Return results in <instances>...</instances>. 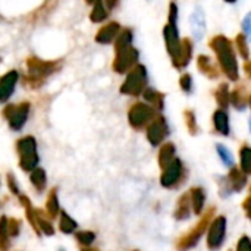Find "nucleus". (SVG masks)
<instances>
[{
	"label": "nucleus",
	"mask_w": 251,
	"mask_h": 251,
	"mask_svg": "<svg viewBox=\"0 0 251 251\" xmlns=\"http://www.w3.org/2000/svg\"><path fill=\"white\" fill-rule=\"evenodd\" d=\"M215 218V207H210L203 216L201 219L197 222V225L190 229L185 235H182L178 241H176V250L178 251H190L191 249H194L199 241L201 240V237L204 235V232L209 229L210 222Z\"/></svg>",
	"instance_id": "obj_1"
},
{
	"label": "nucleus",
	"mask_w": 251,
	"mask_h": 251,
	"mask_svg": "<svg viewBox=\"0 0 251 251\" xmlns=\"http://www.w3.org/2000/svg\"><path fill=\"white\" fill-rule=\"evenodd\" d=\"M187 179V169L184 166V162L178 157L174 159V162L166 166L160 175V184L165 188H178L182 185Z\"/></svg>",
	"instance_id": "obj_2"
},
{
	"label": "nucleus",
	"mask_w": 251,
	"mask_h": 251,
	"mask_svg": "<svg viewBox=\"0 0 251 251\" xmlns=\"http://www.w3.org/2000/svg\"><path fill=\"white\" fill-rule=\"evenodd\" d=\"M226 218L225 216H216L209 225V232H207V249L210 251H218L222 249L226 237Z\"/></svg>",
	"instance_id": "obj_3"
},
{
	"label": "nucleus",
	"mask_w": 251,
	"mask_h": 251,
	"mask_svg": "<svg viewBox=\"0 0 251 251\" xmlns=\"http://www.w3.org/2000/svg\"><path fill=\"white\" fill-rule=\"evenodd\" d=\"M247 185V175L240 168H231L228 175L221 181V193L222 194H231V193H240Z\"/></svg>",
	"instance_id": "obj_4"
},
{
	"label": "nucleus",
	"mask_w": 251,
	"mask_h": 251,
	"mask_svg": "<svg viewBox=\"0 0 251 251\" xmlns=\"http://www.w3.org/2000/svg\"><path fill=\"white\" fill-rule=\"evenodd\" d=\"M28 113H29V103H21L18 106H7L4 109V116L9 121V126L15 131L21 129L26 119H28Z\"/></svg>",
	"instance_id": "obj_5"
},
{
	"label": "nucleus",
	"mask_w": 251,
	"mask_h": 251,
	"mask_svg": "<svg viewBox=\"0 0 251 251\" xmlns=\"http://www.w3.org/2000/svg\"><path fill=\"white\" fill-rule=\"evenodd\" d=\"M168 134H169V129H168V125H166V122H165L163 118L156 119L147 128V140L154 147L160 146L163 143V140L168 137Z\"/></svg>",
	"instance_id": "obj_6"
},
{
	"label": "nucleus",
	"mask_w": 251,
	"mask_h": 251,
	"mask_svg": "<svg viewBox=\"0 0 251 251\" xmlns=\"http://www.w3.org/2000/svg\"><path fill=\"white\" fill-rule=\"evenodd\" d=\"M151 116H153V112L150 107H147L144 104H135L129 112V122L134 128L140 129L149 124Z\"/></svg>",
	"instance_id": "obj_7"
},
{
	"label": "nucleus",
	"mask_w": 251,
	"mask_h": 251,
	"mask_svg": "<svg viewBox=\"0 0 251 251\" xmlns=\"http://www.w3.org/2000/svg\"><path fill=\"white\" fill-rule=\"evenodd\" d=\"M16 82H18L16 71H9L0 78V101H6L13 94Z\"/></svg>",
	"instance_id": "obj_8"
},
{
	"label": "nucleus",
	"mask_w": 251,
	"mask_h": 251,
	"mask_svg": "<svg viewBox=\"0 0 251 251\" xmlns=\"http://www.w3.org/2000/svg\"><path fill=\"white\" fill-rule=\"evenodd\" d=\"M28 68H29V74L32 76L43 78V76H47L49 74H51L54 71V63L44 62V60H40L37 57H31V59H28Z\"/></svg>",
	"instance_id": "obj_9"
},
{
	"label": "nucleus",
	"mask_w": 251,
	"mask_h": 251,
	"mask_svg": "<svg viewBox=\"0 0 251 251\" xmlns=\"http://www.w3.org/2000/svg\"><path fill=\"white\" fill-rule=\"evenodd\" d=\"M190 201H191V209L194 215H201L204 210L206 204V191L201 187H193L190 191Z\"/></svg>",
	"instance_id": "obj_10"
},
{
	"label": "nucleus",
	"mask_w": 251,
	"mask_h": 251,
	"mask_svg": "<svg viewBox=\"0 0 251 251\" xmlns=\"http://www.w3.org/2000/svg\"><path fill=\"white\" fill-rule=\"evenodd\" d=\"M191 201H190V194L185 193L182 194L178 201H176V207L174 212V216L176 221H187L191 216Z\"/></svg>",
	"instance_id": "obj_11"
},
{
	"label": "nucleus",
	"mask_w": 251,
	"mask_h": 251,
	"mask_svg": "<svg viewBox=\"0 0 251 251\" xmlns=\"http://www.w3.org/2000/svg\"><path fill=\"white\" fill-rule=\"evenodd\" d=\"M175 146L172 143H166L160 147L159 150V156H157V162H159V166L162 169H165L166 166H169L174 159H175Z\"/></svg>",
	"instance_id": "obj_12"
},
{
	"label": "nucleus",
	"mask_w": 251,
	"mask_h": 251,
	"mask_svg": "<svg viewBox=\"0 0 251 251\" xmlns=\"http://www.w3.org/2000/svg\"><path fill=\"white\" fill-rule=\"evenodd\" d=\"M37 144L35 140L32 137H25L22 140L18 141V151L21 157H28V156H34L37 154Z\"/></svg>",
	"instance_id": "obj_13"
},
{
	"label": "nucleus",
	"mask_w": 251,
	"mask_h": 251,
	"mask_svg": "<svg viewBox=\"0 0 251 251\" xmlns=\"http://www.w3.org/2000/svg\"><path fill=\"white\" fill-rule=\"evenodd\" d=\"M213 124H215L216 131L221 135H229V121H228V116H226L225 112L218 110L213 115Z\"/></svg>",
	"instance_id": "obj_14"
},
{
	"label": "nucleus",
	"mask_w": 251,
	"mask_h": 251,
	"mask_svg": "<svg viewBox=\"0 0 251 251\" xmlns=\"http://www.w3.org/2000/svg\"><path fill=\"white\" fill-rule=\"evenodd\" d=\"M240 169L246 174L251 175V147L243 146L240 150Z\"/></svg>",
	"instance_id": "obj_15"
},
{
	"label": "nucleus",
	"mask_w": 251,
	"mask_h": 251,
	"mask_svg": "<svg viewBox=\"0 0 251 251\" xmlns=\"http://www.w3.org/2000/svg\"><path fill=\"white\" fill-rule=\"evenodd\" d=\"M31 182L38 191H43L46 187V172L41 168H35L31 174Z\"/></svg>",
	"instance_id": "obj_16"
},
{
	"label": "nucleus",
	"mask_w": 251,
	"mask_h": 251,
	"mask_svg": "<svg viewBox=\"0 0 251 251\" xmlns=\"http://www.w3.org/2000/svg\"><path fill=\"white\" fill-rule=\"evenodd\" d=\"M9 249V228H7V219L3 216L0 219V250L7 251Z\"/></svg>",
	"instance_id": "obj_17"
},
{
	"label": "nucleus",
	"mask_w": 251,
	"mask_h": 251,
	"mask_svg": "<svg viewBox=\"0 0 251 251\" xmlns=\"http://www.w3.org/2000/svg\"><path fill=\"white\" fill-rule=\"evenodd\" d=\"M59 228H60L62 232L71 234V232H74V231L76 229V222H75L71 216H68L65 212H62V215H60V222H59Z\"/></svg>",
	"instance_id": "obj_18"
},
{
	"label": "nucleus",
	"mask_w": 251,
	"mask_h": 251,
	"mask_svg": "<svg viewBox=\"0 0 251 251\" xmlns=\"http://www.w3.org/2000/svg\"><path fill=\"white\" fill-rule=\"evenodd\" d=\"M46 209L49 212V215L51 218H56L57 216V212H59V201H57V196H56V190H53L47 199V204H46Z\"/></svg>",
	"instance_id": "obj_19"
},
{
	"label": "nucleus",
	"mask_w": 251,
	"mask_h": 251,
	"mask_svg": "<svg viewBox=\"0 0 251 251\" xmlns=\"http://www.w3.org/2000/svg\"><path fill=\"white\" fill-rule=\"evenodd\" d=\"M94 240H96V235H94V232H91V231H81V232L76 234V241H78L79 244L85 246V247L91 246V244L94 243Z\"/></svg>",
	"instance_id": "obj_20"
},
{
	"label": "nucleus",
	"mask_w": 251,
	"mask_h": 251,
	"mask_svg": "<svg viewBox=\"0 0 251 251\" xmlns=\"http://www.w3.org/2000/svg\"><path fill=\"white\" fill-rule=\"evenodd\" d=\"M37 163H38V156L37 154L28 156V157H21V162H19V165H21V168L24 171H34Z\"/></svg>",
	"instance_id": "obj_21"
},
{
	"label": "nucleus",
	"mask_w": 251,
	"mask_h": 251,
	"mask_svg": "<svg viewBox=\"0 0 251 251\" xmlns=\"http://www.w3.org/2000/svg\"><path fill=\"white\" fill-rule=\"evenodd\" d=\"M115 31H116V26H115V25H109V26L103 28V29L99 32V35H97V41H100V43H107V41L113 37Z\"/></svg>",
	"instance_id": "obj_22"
},
{
	"label": "nucleus",
	"mask_w": 251,
	"mask_h": 251,
	"mask_svg": "<svg viewBox=\"0 0 251 251\" xmlns=\"http://www.w3.org/2000/svg\"><path fill=\"white\" fill-rule=\"evenodd\" d=\"M216 150H218V153H219V156H221V159H222V162L225 165H231L232 163V154H231V151L228 149H225L222 144H219L216 147Z\"/></svg>",
	"instance_id": "obj_23"
},
{
	"label": "nucleus",
	"mask_w": 251,
	"mask_h": 251,
	"mask_svg": "<svg viewBox=\"0 0 251 251\" xmlns=\"http://www.w3.org/2000/svg\"><path fill=\"white\" fill-rule=\"evenodd\" d=\"M35 218H37V225H38V228H41V231H43L46 235H53V234H54L53 226H51L47 221H44V219L40 218V216H35Z\"/></svg>",
	"instance_id": "obj_24"
},
{
	"label": "nucleus",
	"mask_w": 251,
	"mask_h": 251,
	"mask_svg": "<svg viewBox=\"0 0 251 251\" xmlns=\"http://www.w3.org/2000/svg\"><path fill=\"white\" fill-rule=\"evenodd\" d=\"M235 251H251V238L247 235H243L238 243H237V250Z\"/></svg>",
	"instance_id": "obj_25"
},
{
	"label": "nucleus",
	"mask_w": 251,
	"mask_h": 251,
	"mask_svg": "<svg viewBox=\"0 0 251 251\" xmlns=\"http://www.w3.org/2000/svg\"><path fill=\"white\" fill-rule=\"evenodd\" d=\"M104 16H106V12L103 10L101 4H100V3H99V4H96L94 10L91 12V19H93V21H96V22H99V21H101Z\"/></svg>",
	"instance_id": "obj_26"
},
{
	"label": "nucleus",
	"mask_w": 251,
	"mask_h": 251,
	"mask_svg": "<svg viewBox=\"0 0 251 251\" xmlns=\"http://www.w3.org/2000/svg\"><path fill=\"white\" fill-rule=\"evenodd\" d=\"M7 228H9V235L16 237L19 234V221H16V219L7 221Z\"/></svg>",
	"instance_id": "obj_27"
},
{
	"label": "nucleus",
	"mask_w": 251,
	"mask_h": 251,
	"mask_svg": "<svg viewBox=\"0 0 251 251\" xmlns=\"http://www.w3.org/2000/svg\"><path fill=\"white\" fill-rule=\"evenodd\" d=\"M187 124H188V129L191 134H196L197 132V124H196V119H194V115L193 113H187Z\"/></svg>",
	"instance_id": "obj_28"
},
{
	"label": "nucleus",
	"mask_w": 251,
	"mask_h": 251,
	"mask_svg": "<svg viewBox=\"0 0 251 251\" xmlns=\"http://www.w3.org/2000/svg\"><path fill=\"white\" fill-rule=\"evenodd\" d=\"M243 209H244V212H246V215H247V219L251 221V187H250V193H249L247 199H246V200H244V203H243Z\"/></svg>",
	"instance_id": "obj_29"
},
{
	"label": "nucleus",
	"mask_w": 251,
	"mask_h": 251,
	"mask_svg": "<svg viewBox=\"0 0 251 251\" xmlns=\"http://www.w3.org/2000/svg\"><path fill=\"white\" fill-rule=\"evenodd\" d=\"M7 179H9V188L12 190V193L13 194H18V187H16V182H15L13 175H7Z\"/></svg>",
	"instance_id": "obj_30"
},
{
	"label": "nucleus",
	"mask_w": 251,
	"mask_h": 251,
	"mask_svg": "<svg viewBox=\"0 0 251 251\" xmlns=\"http://www.w3.org/2000/svg\"><path fill=\"white\" fill-rule=\"evenodd\" d=\"M81 251H99V250H96V249H88V247H85V249H82Z\"/></svg>",
	"instance_id": "obj_31"
},
{
	"label": "nucleus",
	"mask_w": 251,
	"mask_h": 251,
	"mask_svg": "<svg viewBox=\"0 0 251 251\" xmlns=\"http://www.w3.org/2000/svg\"><path fill=\"white\" fill-rule=\"evenodd\" d=\"M87 1H88V3H91V1H94V0H87Z\"/></svg>",
	"instance_id": "obj_32"
},
{
	"label": "nucleus",
	"mask_w": 251,
	"mask_h": 251,
	"mask_svg": "<svg viewBox=\"0 0 251 251\" xmlns=\"http://www.w3.org/2000/svg\"><path fill=\"white\" fill-rule=\"evenodd\" d=\"M134 251H138V250H134Z\"/></svg>",
	"instance_id": "obj_33"
}]
</instances>
